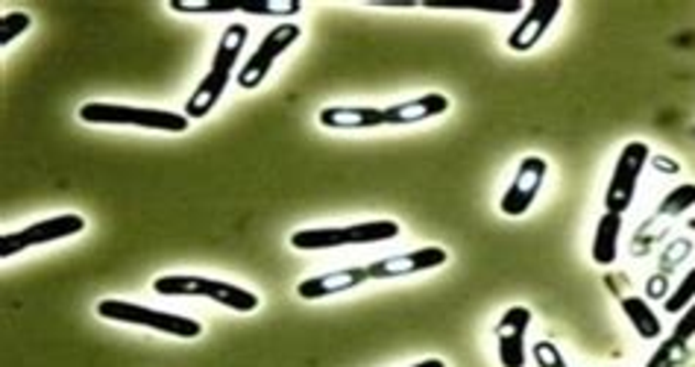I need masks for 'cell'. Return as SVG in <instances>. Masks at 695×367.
Here are the masks:
<instances>
[{
	"label": "cell",
	"instance_id": "obj_1",
	"mask_svg": "<svg viewBox=\"0 0 695 367\" xmlns=\"http://www.w3.org/2000/svg\"><path fill=\"white\" fill-rule=\"evenodd\" d=\"M247 35H250L247 24H229L227 30H224L218 47H215V56H211L209 71L203 74L200 86L194 88V95L188 97V104H185V115H188L192 121H203V118L211 115V109L220 104V97H224L229 79H232L235 65L241 60Z\"/></svg>",
	"mask_w": 695,
	"mask_h": 367
},
{
	"label": "cell",
	"instance_id": "obj_3",
	"mask_svg": "<svg viewBox=\"0 0 695 367\" xmlns=\"http://www.w3.org/2000/svg\"><path fill=\"white\" fill-rule=\"evenodd\" d=\"M153 291L162 298H206L215 300L218 306H227L229 312H256L259 298L250 289L232 285L224 280H209V277H188V273H167L153 280Z\"/></svg>",
	"mask_w": 695,
	"mask_h": 367
},
{
	"label": "cell",
	"instance_id": "obj_20",
	"mask_svg": "<svg viewBox=\"0 0 695 367\" xmlns=\"http://www.w3.org/2000/svg\"><path fill=\"white\" fill-rule=\"evenodd\" d=\"M171 12H180V15H229V12H238V3H206V0H171L167 3Z\"/></svg>",
	"mask_w": 695,
	"mask_h": 367
},
{
	"label": "cell",
	"instance_id": "obj_8",
	"mask_svg": "<svg viewBox=\"0 0 695 367\" xmlns=\"http://www.w3.org/2000/svg\"><path fill=\"white\" fill-rule=\"evenodd\" d=\"M83 229H86V218L74 215V212L35 220V224L18 229V233H3L0 236V259H12V256L24 253L30 247H42L51 245V241H62V238L79 236Z\"/></svg>",
	"mask_w": 695,
	"mask_h": 367
},
{
	"label": "cell",
	"instance_id": "obj_24",
	"mask_svg": "<svg viewBox=\"0 0 695 367\" xmlns=\"http://www.w3.org/2000/svg\"><path fill=\"white\" fill-rule=\"evenodd\" d=\"M411 367H446V361H441V359H423V361H417V365H411Z\"/></svg>",
	"mask_w": 695,
	"mask_h": 367
},
{
	"label": "cell",
	"instance_id": "obj_12",
	"mask_svg": "<svg viewBox=\"0 0 695 367\" xmlns=\"http://www.w3.org/2000/svg\"><path fill=\"white\" fill-rule=\"evenodd\" d=\"M531 326V309L511 306L496 324V342H499V361L502 367H525V333Z\"/></svg>",
	"mask_w": 695,
	"mask_h": 367
},
{
	"label": "cell",
	"instance_id": "obj_14",
	"mask_svg": "<svg viewBox=\"0 0 695 367\" xmlns=\"http://www.w3.org/2000/svg\"><path fill=\"white\" fill-rule=\"evenodd\" d=\"M449 112V97L441 95V91H428V95H420L414 100H402V104H393L384 109V121L391 127H409V123H423L432 121V118H441V115Z\"/></svg>",
	"mask_w": 695,
	"mask_h": 367
},
{
	"label": "cell",
	"instance_id": "obj_4",
	"mask_svg": "<svg viewBox=\"0 0 695 367\" xmlns=\"http://www.w3.org/2000/svg\"><path fill=\"white\" fill-rule=\"evenodd\" d=\"M400 236L397 220H361L349 227H323V229H296L291 236L294 250H338V247L382 245Z\"/></svg>",
	"mask_w": 695,
	"mask_h": 367
},
{
	"label": "cell",
	"instance_id": "obj_13",
	"mask_svg": "<svg viewBox=\"0 0 695 367\" xmlns=\"http://www.w3.org/2000/svg\"><path fill=\"white\" fill-rule=\"evenodd\" d=\"M370 280V271L367 265H356V268H344V271H329L321 273V277H308L296 285V298L300 300H323L335 298V294H344V291H352L358 285H365Z\"/></svg>",
	"mask_w": 695,
	"mask_h": 367
},
{
	"label": "cell",
	"instance_id": "obj_2",
	"mask_svg": "<svg viewBox=\"0 0 695 367\" xmlns=\"http://www.w3.org/2000/svg\"><path fill=\"white\" fill-rule=\"evenodd\" d=\"M79 121L97 123V127H141V130L156 132H185L192 127L188 115L171 112V109H148V106L106 104V100H91L79 106Z\"/></svg>",
	"mask_w": 695,
	"mask_h": 367
},
{
	"label": "cell",
	"instance_id": "obj_5",
	"mask_svg": "<svg viewBox=\"0 0 695 367\" xmlns=\"http://www.w3.org/2000/svg\"><path fill=\"white\" fill-rule=\"evenodd\" d=\"M97 315L104 317V321H115V324L144 326V330H153V333L188 338V342L203 335V324L194 321V317L174 315V312H159V309L130 303V300H100L97 303Z\"/></svg>",
	"mask_w": 695,
	"mask_h": 367
},
{
	"label": "cell",
	"instance_id": "obj_15",
	"mask_svg": "<svg viewBox=\"0 0 695 367\" xmlns=\"http://www.w3.org/2000/svg\"><path fill=\"white\" fill-rule=\"evenodd\" d=\"M317 121L326 130H376L384 127V109L376 106H326L317 115Z\"/></svg>",
	"mask_w": 695,
	"mask_h": 367
},
{
	"label": "cell",
	"instance_id": "obj_21",
	"mask_svg": "<svg viewBox=\"0 0 695 367\" xmlns=\"http://www.w3.org/2000/svg\"><path fill=\"white\" fill-rule=\"evenodd\" d=\"M695 303V268H689L687 277L678 282V289L672 291L670 298H666V312L670 315H681V312H687L689 306Z\"/></svg>",
	"mask_w": 695,
	"mask_h": 367
},
{
	"label": "cell",
	"instance_id": "obj_6",
	"mask_svg": "<svg viewBox=\"0 0 695 367\" xmlns=\"http://www.w3.org/2000/svg\"><path fill=\"white\" fill-rule=\"evenodd\" d=\"M649 159H652V150L645 141H628L619 153L617 165H613V174H610L608 192H605V212L626 215L631 209L637 185H640V176H643Z\"/></svg>",
	"mask_w": 695,
	"mask_h": 367
},
{
	"label": "cell",
	"instance_id": "obj_18",
	"mask_svg": "<svg viewBox=\"0 0 695 367\" xmlns=\"http://www.w3.org/2000/svg\"><path fill=\"white\" fill-rule=\"evenodd\" d=\"M622 312H626L628 324L634 326V333L643 342H658L663 335L661 317L654 315V309L643 298H626L622 300Z\"/></svg>",
	"mask_w": 695,
	"mask_h": 367
},
{
	"label": "cell",
	"instance_id": "obj_17",
	"mask_svg": "<svg viewBox=\"0 0 695 367\" xmlns=\"http://www.w3.org/2000/svg\"><path fill=\"white\" fill-rule=\"evenodd\" d=\"M619 236H622V215L617 212H605L596 224V236H593V262L608 268L619 259Z\"/></svg>",
	"mask_w": 695,
	"mask_h": 367
},
{
	"label": "cell",
	"instance_id": "obj_7",
	"mask_svg": "<svg viewBox=\"0 0 695 367\" xmlns=\"http://www.w3.org/2000/svg\"><path fill=\"white\" fill-rule=\"evenodd\" d=\"M300 35H303V26L294 24V21H279L273 24V30L264 33V39L259 42V47L250 53V60L243 62V68L238 71V86L252 91V88H259L268 74L273 71V62L287 51V47H294L300 42Z\"/></svg>",
	"mask_w": 695,
	"mask_h": 367
},
{
	"label": "cell",
	"instance_id": "obj_22",
	"mask_svg": "<svg viewBox=\"0 0 695 367\" xmlns=\"http://www.w3.org/2000/svg\"><path fill=\"white\" fill-rule=\"evenodd\" d=\"M30 24H33V18L26 15V12H7V15H0V47H9L15 39H21L30 30Z\"/></svg>",
	"mask_w": 695,
	"mask_h": 367
},
{
	"label": "cell",
	"instance_id": "obj_10",
	"mask_svg": "<svg viewBox=\"0 0 695 367\" xmlns=\"http://www.w3.org/2000/svg\"><path fill=\"white\" fill-rule=\"evenodd\" d=\"M449 262V253L444 247H420L411 253H397L376 259L373 265H367L370 280H400V277H414V273L435 271Z\"/></svg>",
	"mask_w": 695,
	"mask_h": 367
},
{
	"label": "cell",
	"instance_id": "obj_16",
	"mask_svg": "<svg viewBox=\"0 0 695 367\" xmlns=\"http://www.w3.org/2000/svg\"><path fill=\"white\" fill-rule=\"evenodd\" d=\"M693 206H695V185L693 183H684V185H678V188H672V192L661 201L658 212H654V218L649 220V224H643L637 236H645V233H649L652 238L663 236L666 224H670L672 218L684 215L687 209H693Z\"/></svg>",
	"mask_w": 695,
	"mask_h": 367
},
{
	"label": "cell",
	"instance_id": "obj_11",
	"mask_svg": "<svg viewBox=\"0 0 695 367\" xmlns=\"http://www.w3.org/2000/svg\"><path fill=\"white\" fill-rule=\"evenodd\" d=\"M561 9H564L561 0H537V3H531V7L522 12L520 24L513 26L511 35H508V47H511L513 53L534 51V47L543 42V35L549 33V26L555 24V18L561 15Z\"/></svg>",
	"mask_w": 695,
	"mask_h": 367
},
{
	"label": "cell",
	"instance_id": "obj_9",
	"mask_svg": "<svg viewBox=\"0 0 695 367\" xmlns=\"http://www.w3.org/2000/svg\"><path fill=\"white\" fill-rule=\"evenodd\" d=\"M549 162L543 156H525L517 168V176L513 183L508 185V192L502 194V203L499 209L508 218H522L525 212L531 209V203L537 201L540 188H543V180H546Z\"/></svg>",
	"mask_w": 695,
	"mask_h": 367
},
{
	"label": "cell",
	"instance_id": "obj_25",
	"mask_svg": "<svg viewBox=\"0 0 695 367\" xmlns=\"http://www.w3.org/2000/svg\"><path fill=\"white\" fill-rule=\"evenodd\" d=\"M689 229H693V233H695V218H689Z\"/></svg>",
	"mask_w": 695,
	"mask_h": 367
},
{
	"label": "cell",
	"instance_id": "obj_23",
	"mask_svg": "<svg viewBox=\"0 0 695 367\" xmlns=\"http://www.w3.org/2000/svg\"><path fill=\"white\" fill-rule=\"evenodd\" d=\"M672 338H678V342L689 344L695 338V303L687 309V312H681L678 324L672 330Z\"/></svg>",
	"mask_w": 695,
	"mask_h": 367
},
{
	"label": "cell",
	"instance_id": "obj_19",
	"mask_svg": "<svg viewBox=\"0 0 695 367\" xmlns=\"http://www.w3.org/2000/svg\"><path fill=\"white\" fill-rule=\"evenodd\" d=\"M687 359H689V344L678 342V338H666L645 367H681Z\"/></svg>",
	"mask_w": 695,
	"mask_h": 367
}]
</instances>
